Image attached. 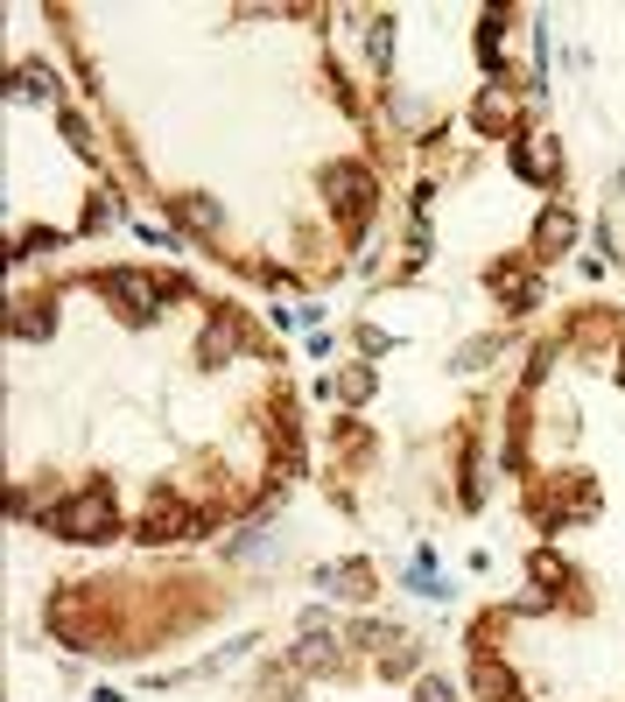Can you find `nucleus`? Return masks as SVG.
Returning <instances> with one entry per match:
<instances>
[{"instance_id":"f257e3e1","label":"nucleus","mask_w":625,"mask_h":702,"mask_svg":"<svg viewBox=\"0 0 625 702\" xmlns=\"http://www.w3.org/2000/svg\"><path fill=\"white\" fill-rule=\"evenodd\" d=\"M50 527H56L64 541H106V534H112V499H106V492H85V499L56 506Z\"/></svg>"},{"instance_id":"f03ea898","label":"nucleus","mask_w":625,"mask_h":702,"mask_svg":"<svg viewBox=\"0 0 625 702\" xmlns=\"http://www.w3.org/2000/svg\"><path fill=\"white\" fill-rule=\"evenodd\" d=\"M324 190H331V204H337V218L352 225H366V204H373V183H366V169H352V162H337V169H324Z\"/></svg>"},{"instance_id":"7ed1b4c3","label":"nucleus","mask_w":625,"mask_h":702,"mask_svg":"<svg viewBox=\"0 0 625 702\" xmlns=\"http://www.w3.org/2000/svg\"><path fill=\"white\" fill-rule=\"evenodd\" d=\"M191 527H197L191 506H183L176 492H155V499H148V514H141V541H183Z\"/></svg>"},{"instance_id":"20e7f679","label":"nucleus","mask_w":625,"mask_h":702,"mask_svg":"<svg viewBox=\"0 0 625 702\" xmlns=\"http://www.w3.org/2000/svg\"><path fill=\"white\" fill-rule=\"evenodd\" d=\"M570 239H576V218L562 212V204H556V212H541V225H535V246H548V253H562Z\"/></svg>"},{"instance_id":"39448f33","label":"nucleus","mask_w":625,"mask_h":702,"mask_svg":"<svg viewBox=\"0 0 625 702\" xmlns=\"http://www.w3.org/2000/svg\"><path fill=\"white\" fill-rule=\"evenodd\" d=\"M478 695H485V702H520V689H514V674H506L499 660H485V654H478Z\"/></svg>"},{"instance_id":"423d86ee","label":"nucleus","mask_w":625,"mask_h":702,"mask_svg":"<svg viewBox=\"0 0 625 702\" xmlns=\"http://www.w3.org/2000/svg\"><path fill=\"white\" fill-rule=\"evenodd\" d=\"M366 50H373V64L387 71V50H394V35H387V22H373V35H366Z\"/></svg>"},{"instance_id":"0eeeda50","label":"nucleus","mask_w":625,"mask_h":702,"mask_svg":"<svg viewBox=\"0 0 625 702\" xmlns=\"http://www.w3.org/2000/svg\"><path fill=\"white\" fill-rule=\"evenodd\" d=\"M414 695H422V702H450V689H443V681H422Z\"/></svg>"}]
</instances>
